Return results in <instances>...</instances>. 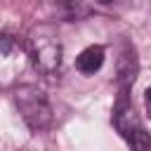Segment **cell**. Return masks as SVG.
<instances>
[{"label": "cell", "mask_w": 151, "mask_h": 151, "mask_svg": "<svg viewBox=\"0 0 151 151\" xmlns=\"http://www.w3.org/2000/svg\"><path fill=\"white\" fill-rule=\"evenodd\" d=\"M26 47H28V57H31V64L38 73L42 76H54L61 66V42H59V35H57V28L50 26V24H38L31 33H28V40H26Z\"/></svg>", "instance_id": "cell-1"}, {"label": "cell", "mask_w": 151, "mask_h": 151, "mask_svg": "<svg viewBox=\"0 0 151 151\" xmlns=\"http://www.w3.org/2000/svg\"><path fill=\"white\" fill-rule=\"evenodd\" d=\"M14 104L31 132H42L52 125V106L47 94L35 85H21L14 90Z\"/></svg>", "instance_id": "cell-2"}, {"label": "cell", "mask_w": 151, "mask_h": 151, "mask_svg": "<svg viewBox=\"0 0 151 151\" xmlns=\"http://www.w3.org/2000/svg\"><path fill=\"white\" fill-rule=\"evenodd\" d=\"M113 125H116V130L120 132V137H123L125 142H127L134 132L142 130V120H139V116H137L132 101L127 99V90H123L120 97H118V101H116V109H113Z\"/></svg>", "instance_id": "cell-3"}, {"label": "cell", "mask_w": 151, "mask_h": 151, "mask_svg": "<svg viewBox=\"0 0 151 151\" xmlns=\"http://www.w3.org/2000/svg\"><path fill=\"white\" fill-rule=\"evenodd\" d=\"M101 64H104V47H101V45H90V47H85V50L78 54V59H76V68H78L80 73H85V76L97 73V71L101 68Z\"/></svg>", "instance_id": "cell-4"}, {"label": "cell", "mask_w": 151, "mask_h": 151, "mask_svg": "<svg viewBox=\"0 0 151 151\" xmlns=\"http://www.w3.org/2000/svg\"><path fill=\"white\" fill-rule=\"evenodd\" d=\"M134 76H137V57L134 50L127 47L118 59V83L123 85V90H127V85L134 83Z\"/></svg>", "instance_id": "cell-5"}, {"label": "cell", "mask_w": 151, "mask_h": 151, "mask_svg": "<svg viewBox=\"0 0 151 151\" xmlns=\"http://www.w3.org/2000/svg\"><path fill=\"white\" fill-rule=\"evenodd\" d=\"M54 5L66 21H78L90 14V7L85 5V0H54Z\"/></svg>", "instance_id": "cell-6"}, {"label": "cell", "mask_w": 151, "mask_h": 151, "mask_svg": "<svg viewBox=\"0 0 151 151\" xmlns=\"http://www.w3.org/2000/svg\"><path fill=\"white\" fill-rule=\"evenodd\" d=\"M17 38L12 35V33H7V31H0V54H12L14 50H17Z\"/></svg>", "instance_id": "cell-7"}, {"label": "cell", "mask_w": 151, "mask_h": 151, "mask_svg": "<svg viewBox=\"0 0 151 151\" xmlns=\"http://www.w3.org/2000/svg\"><path fill=\"white\" fill-rule=\"evenodd\" d=\"M144 106H146V116L151 118V87H146L144 92Z\"/></svg>", "instance_id": "cell-8"}]
</instances>
